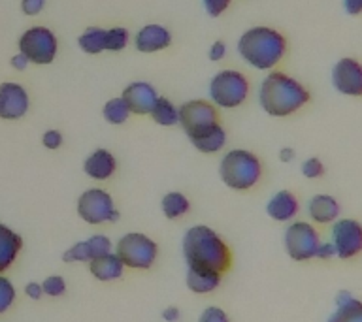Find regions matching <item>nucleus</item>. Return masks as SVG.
Here are the masks:
<instances>
[{"label": "nucleus", "instance_id": "1", "mask_svg": "<svg viewBox=\"0 0 362 322\" xmlns=\"http://www.w3.org/2000/svg\"><path fill=\"white\" fill-rule=\"evenodd\" d=\"M311 100L310 89L302 81L279 70H272L260 83L259 102L270 117L285 119L298 113Z\"/></svg>", "mask_w": 362, "mask_h": 322}, {"label": "nucleus", "instance_id": "2", "mask_svg": "<svg viewBox=\"0 0 362 322\" xmlns=\"http://www.w3.org/2000/svg\"><path fill=\"white\" fill-rule=\"evenodd\" d=\"M181 249H183V256L189 268H202V270H214L219 273L230 270V247L209 226H191L183 236Z\"/></svg>", "mask_w": 362, "mask_h": 322}, {"label": "nucleus", "instance_id": "3", "mask_svg": "<svg viewBox=\"0 0 362 322\" xmlns=\"http://www.w3.org/2000/svg\"><path fill=\"white\" fill-rule=\"evenodd\" d=\"M287 51L285 34L264 25L247 28L238 40V53L257 70H274L285 59Z\"/></svg>", "mask_w": 362, "mask_h": 322}, {"label": "nucleus", "instance_id": "4", "mask_svg": "<svg viewBox=\"0 0 362 322\" xmlns=\"http://www.w3.org/2000/svg\"><path fill=\"white\" fill-rule=\"evenodd\" d=\"M219 175L232 191H251L262 177V160L247 149H232L221 158Z\"/></svg>", "mask_w": 362, "mask_h": 322}, {"label": "nucleus", "instance_id": "5", "mask_svg": "<svg viewBox=\"0 0 362 322\" xmlns=\"http://www.w3.org/2000/svg\"><path fill=\"white\" fill-rule=\"evenodd\" d=\"M251 93V83L245 73L225 68L215 73L209 81V98L217 107L234 109L245 104Z\"/></svg>", "mask_w": 362, "mask_h": 322}, {"label": "nucleus", "instance_id": "6", "mask_svg": "<svg viewBox=\"0 0 362 322\" xmlns=\"http://www.w3.org/2000/svg\"><path fill=\"white\" fill-rule=\"evenodd\" d=\"M113 253L117 254L124 268L149 270L158 256V245L151 237L140 232H129L117 242Z\"/></svg>", "mask_w": 362, "mask_h": 322}, {"label": "nucleus", "instance_id": "7", "mask_svg": "<svg viewBox=\"0 0 362 322\" xmlns=\"http://www.w3.org/2000/svg\"><path fill=\"white\" fill-rule=\"evenodd\" d=\"M177 124H181L187 138H194V136L202 134L206 130L221 124L219 109L211 100L194 98V100L181 104Z\"/></svg>", "mask_w": 362, "mask_h": 322}, {"label": "nucleus", "instance_id": "8", "mask_svg": "<svg viewBox=\"0 0 362 322\" xmlns=\"http://www.w3.org/2000/svg\"><path fill=\"white\" fill-rule=\"evenodd\" d=\"M59 51V40L47 27H30L19 38V53L34 64H51Z\"/></svg>", "mask_w": 362, "mask_h": 322}, {"label": "nucleus", "instance_id": "9", "mask_svg": "<svg viewBox=\"0 0 362 322\" xmlns=\"http://www.w3.org/2000/svg\"><path fill=\"white\" fill-rule=\"evenodd\" d=\"M287 254L296 262H308L315 258L317 249L321 245V236L313 225L305 220H294L287 226L283 237Z\"/></svg>", "mask_w": 362, "mask_h": 322}, {"label": "nucleus", "instance_id": "10", "mask_svg": "<svg viewBox=\"0 0 362 322\" xmlns=\"http://www.w3.org/2000/svg\"><path fill=\"white\" fill-rule=\"evenodd\" d=\"M78 215L87 225L93 226L115 222L119 219L112 194L104 189H87L78 200Z\"/></svg>", "mask_w": 362, "mask_h": 322}, {"label": "nucleus", "instance_id": "11", "mask_svg": "<svg viewBox=\"0 0 362 322\" xmlns=\"http://www.w3.org/2000/svg\"><path fill=\"white\" fill-rule=\"evenodd\" d=\"M330 242L336 249L338 258H355L362 253V222H358L356 219L334 220Z\"/></svg>", "mask_w": 362, "mask_h": 322}, {"label": "nucleus", "instance_id": "12", "mask_svg": "<svg viewBox=\"0 0 362 322\" xmlns=\"http://www.w3.org/2000/svg\"><path fill=\"white\" fill-rule=\"evenodd\" d=\"M332 85L339 95L361 98L362 96V62L355 56H341L332 68Z\"/></svg>", "mask_w": 362, "mask_h": 322}, {"label": "nucleus", "instance_id": "13", "mask_svg": "<svg viewBox=\"0 0 362 322\" xmlns=\"http://www.w3.org/2000/svg\"><path fill=\"white\" fill-rule=\"evenodd\" d=\"M30 100H28L27 90L23 89L19 83H6L0 85V119L4 121H17L27 115Z\"/></svg>", "mask_w": 362, "mask_h": 322}, {"label": "nucleus", "instance_id": "14", "mask_svg": "<svg viewBox=\"0 0 362 322\" xmlns=\"http://www.w3.org/2000/svg\"><path fill=\"white\" fill-rule=\"evenodd\" d=\"M129 106L132 115H149L158 98L157 89L147 81H132L124 87L123 95H121Z\"/></svg>", "mask_w": 362, "mask_h": 322}, {"label": "nucleus", "instance_id": "15", "mask_svg": "<svg viewBox=\"0 0 362 322\" xmlns=\"http://www.w3.org/2000/svg\"><path fill=\"white\" fill-rule=\"evenodd\" d=\"M170 45H172V32L158 23L144 25L134 36V47L140 53H157Z\"/></svg>", "mask_w": 362, "mask_h": 322}, {"label": "nucleus", "instance_id": "16", "mask_svg": "<svg viewBox=\"0 0 362 322\" xmlns=\"http://www.w3.org/2000/svg\"><path fill=\"white\" fill-rule=\"evenodd\" d=\"M115 169H117V158L107 149H96L83 162V172L95 181L110 179L115 174Z\"/></svg>", "mask_w": 362, "mask_h": 322}, {"label": "nucleus", "instance_id": "17", "mask_svg": "<svg viewBox=\"0 0 362 322\" xmlns=\"http://www.w3.org/2000/svg\"><path fill=\"white\" fill-rule=\"evenodd\" d=\"M300 202L291 191H279L266 203V213L277 222H291L298 215Z\"/></svg>", "mask_w": 362, "mask_h": 322}, {"label": "nucleus", "instance_id": "18", "mask_svg": "<svg viewBox=\"0 0 362 322\" xmlns=\"http://www.w3.org/2000/svg\"><path fill=\"white\" fill-rule=\"evenodd\" d=\"M341 205L330 194H315L308 203V215L317 225H330L339 219Z\"/></svg>", "mask_w": 362, "mask_h": 322}, {"label": "nucleus", "instance_id": "19", "mask_svg": "<svg viewBox=\"0 0 362 322\" xmlns=\"http://www.w3.org/2000/svg\"><path fill=\"white\" fill-rule=\"evenodd\" d=\"M89 271L90 275L98 279V281H117L123 277L124 264L119 260L115 253L102 254L98 258L90 260L89 262Z\"/></svg>", "mask_w": 362, "mask_h": 322}, {"label": "nucleus", "instance_id": "20", "mask_svg": "<svg viewBox=\"0 0 362 322\" xmlns=\"http://www.w3.org/2000/svg\"><path fill=\"white\" fill-rule=\"evenodd\" d=\"M327 322H362V302L347 290L336 296V311Z\"/></svg>", "mask_w": 362, "mask_h": 322}, {"label": "nucleus", "instance_id": "21", "mask_svg": "<svg viewBox=\"0 0 362 322\" xmlns=\"http://www.w3.org/2000/svg\"><path fill=\"white\" fill-rule=\"evenodd\" d=\"M223 273L202 268H189L187 271V287L194 294H209L217 290L221 285Z\"/></svg>", "mask_w": 362, "mask_h": 322}, {"label": "nucleus", "instance_id": "22", "mask_svg": "<svg viewBox=\"0 0 362 322\" xmlns=\"http://www.w3.org/2000/svg\"><path fill=\"white\" fill-rule=\"evenodd\" d=\"M23 249V239L19 234L0 225V273L10 268L16 258L19 256V251Z\"/></svg>", "mask_w": 362, "mask_h": 322}, {"label": "nucleus", "instance_id": "23", "mask_svg": "<svg viewBox=\"0 0 362 322\" xmlns=\"http://www.w3.org/2000/svg\"><path fill=\"white\" fill-rule=\"evenodd\" d=\"M189 141L194 145L197 151L204 153V155H214V153H219L226 145V130L223 129V124H217V126L206 130L202 134L189 138Z\"/></svg>", "mask_w": 362, "mask_h": 322}, {"label": "nucleus", "instance_id": "24", "mask_svg": "<svg viewBox=\"0 0 362 322\" xmlns=\"http://www.w3.org/2000/svg\"><path fill=\"white\" fill-rule=\"evenodd\" d=\"M79 49L87 55H98L102 51H106V28L89 27L79 34L78 38Z\"/></svg>", "mask_w": 362, "mask_h": 322}, {"label": "nucleus", "instance_id": "25", "mask_svg": "<svg viewBox=\"0 0 362 322\" xmlns=\"http://www.w3.org/2000/svg\"><path fill=\"white\" fill-rule=\"evenodd\" d=\"M149 117L158 124V126H175L180 121V107H175L172 100L166 96H158L155 106H153Z\"/></svg>", "mask_w": 362, "mask_h": 322}, {"label": "nucleus", "instance_id": "26", "mask_svg": "<svg viewBox=\"0 0 362 322\" xmlns=\"http://www.w3.org/2000/svg\"><path fill=\"white\" fill-rule=\"evenodd\" d=\"M160 209H163L166 219L175 220L191 211V202H189V198L183 192H168V194H164L163 202H160Z\"/></svg>", "mask_w": 362, "mask_h": 322}, {"label": "nucleus", "instance_id": "27", "mask_svg": "<svg viewBox=\"0 0 362 322\" xmlns=\"http://www.w3.org/2000/svg\"><path fill=\"white\" fill-rule=\"evenodd\" d=\"M102 115L106 119V123L117 126V124L127 123L132 113H130L123 96H115V98H110V100L104 104V107H102Z\"/></svg>", "mask_w": 362, "mask_h": 322}, {"label": "nucleus", "instance_id": "28", "mask_svg": "<svg viewBox=\"0 0 362 322\" xmlns=\"http://www.w3.org/2000/svg\"><path fill=\"white\" fill-rule=\"evenodd\" d=\"M130 34L124 27H113L106 30V51H123L129 45Z\"/></svg>", "mask_w": 362, "mask_h": 322}, {"label": "nucleus", "instance_id": "29", "mask_svg": "<svg viewBox=\"0 0 362 322\" xmlns=\"http://www.w3.org/2000/svg\"><path fill=\"white\" fill-rule=\"evenodd\" d=\"M87 245H89V253H90V260L98 258L102 254L113 253V245L110 242V237L102 236V234H95V236H90L89 239H85Z\"/></svg>", "mask_w": 362, "mask_h": 322}, {"label": "nucleus", "instance_id": "30", "mask_svg": "<svg viewBox=\"0 0 362 322\" xmlns=\"http://www.w3.org/2000/svg\"><path fill=\"white\" fill-rule=\"evenodd\" d=\"M16 302V287L11 285L10 279L0 275V315L10 309Z\"/></svg>", "mask_w": 362, "mask_h": 322}, {"label": "nucleus", "instance_id": "31", "mask_svg": "<svg viewBox=\"0 0 362 322\" xmlns=\"http://www.w3.org/2000/svg\"><path fill=\"white\" fill-rule=\"evenodd\" d=\"M64 262H90V253L87 242H78L70 249H66V253L62 254Z\"/></svg>", "mask_w": 362, "mask_h": 322}, {"label": "nucleus", "instance_id": "32", "mask_svg": "<svg viewBox=\"0 0 362 322\" xmlns=\"http://www.w3.org/2000/svg\"><path fill=\"white\" fill-rule=\"evenodd\" d=\"M42 288H44L45 296L57 298V296H62V294L66 292V281L61 275H51L42 282Z\"/></svg>", "mask_w": 362, "mask_h": 322}, {"label": "nucleus", "instance_id": "33", "mask_svg": "<svg viewBox=\"0 0 362 322\" xmlns=\"http://www.w3.org/2000/svg\"><path fill=\"white\" fill-rule=\"evenodd\" d=\"M302 175L308 177V179H319V177H322L325 175V164H322L321 158H305L304 162H302Z\"/></svg>", "mask_w": 362, "mask_h": 322}, {"label": "nucleus", "instance_id": "34", "mask_svg": "<svg viewBox=\"0 0 362 322\" xmlns=\"http://www.w3.org/2000/svg\"><path fill=\"white\" fill-rule=\"evenodd\" d=\"M232 0H202L204 10L209 17H221L228 8Z\"/></svg>", "mask_w": 362, "mask_h": 322}, {"label": "nucleus", "instance_id": "35", "mask_svg": "<svg viewBox=\"0 0 362 322\" xmlns=\"http://www.w3.org/2000/svg\"><path fill=\"white\" fill-rule=\"evenodd\" d=\"M198 322H230V318L221 307H208L202 311Z\"/></svg>", "mask_w": 362, "mask_h": 322}, {"label": "nucleus", "instance_id": "36", "mask_svg": "<svg viewBox=\"0 0 362 322\" xmlns=\"http://www.w3.org/2000/svg\"><path fill=\"white\" fill-rule=\"evenodd\" d=\"M42 143H44L45 149H49V151H55L59 147L62 145V134L59 130H47L42 136Z\"/></svg>", "mask_w": 362, "mask_h": 322}, {"label": "nucleus", "instance_id": "37", "mask_svg": "<svg viewBox=\"0 0 362 322\" xmlns=\"http://www.w3.org/2000/svg\"><path fill=\"white\" fill-rule=\"evenodd\" d=\"M44 6L45 0H21V10L25 16H38Z\"/></svg>", "mask_w": 362, "mask_h": 322}, {"label": "nucleus", "instance_id": "38", "mask_svg": "<svg viewBox=\"0 0 362 322\" xmlns=\"http://www.w3.org/2000/svg\"><path fill=\"white\" fill-rule=\"evenodd\" d=\"M226 55V44L223 42V40H217V42H214L211 44V47H209L208 51V56H209V61H214V62H219L223 61Z\"/></svg>", "mask_w": 362, "mask_h": 322}, {"label": "nucleus", "instance_id": "39", "mask_svg": "<svg viewBox=\"0 0 362 322\" xmlns=\"http://www.w3.org/2000/svg\"><path fill=\"white\" fill-rule=\"evenodd\" d=\"M336 256V249H334L332 242H327L319 245V249H317V256L315 258H321V260H330Z\"/></svg>", "mask_w": 362, "mask_h": 322}, {"label": "nucleus", "instance_id": "40", "mask_svg": "<svg viewBox=\"0 0 362 322\" xmlns=\"http://www.w3.org/2000/svg\"><path fill=\"white\" fill-rule=\"evenodd\" d=\"M344 10L351 17L362 16V0H344Z\"/></svg>", "mask_w": 362, "mask_h": 322}, {"label": "nucleus", "instance_id": "41", "mask_svg": "<svg viewBox=\"0 0 362 322\" xmlns=\"http://www.w3.org/2000/svg\"><path fill=\"white\" fill-rule=\"evenodd\" d=\"M25 294H27L30 299H40L44 296V288L40 282H28L27 287H25Z\"/></svg>", "mask_w": 362, "mask_h": 322}, {"label": "nucleus", "instance_id": "42", "mask_svg": "<svg viewBox=\"0 0 362 322\" xmlns=\"http://www.w3.org/2000/svg\"><path fill=\"white\" fill-rule=\"evenodd\" d=\"M163 318L166 322H177L180 321V309H177V307H168V309H164Z\"/></svg>", "mask_w": 362, "mask_h": 322}, {"label": "nucleus", "instance_id": "43", "mask_svg": "<svg viewBox=\"0 0 362 322\" xmlns=\"http://www.w3.org/2000/svg\"><path fill=\"white\" fill-rule=\"evenodd\" d=\"M27 64H28L27 56L23 55V53H19V55H16V56H11V66L16 68V70H25V68H27Z\"/></svg>", "mask_w": 362, "mask_h": 322}, {"label": "nucleus", "instance_id": "44", "mask_svg": "<svg viewBox=\"0 0 362 322\" xmlns=\"http://www.w3.org/2000/svg\"><path fill=\"white\" fill-rule=\"evenodd\" d=\"M294 149L293 147H283V149H279V160L281 162H291V160H294Z\"/></svg>", "mask_w": 362, "mask_h": 322}]
</instances>
